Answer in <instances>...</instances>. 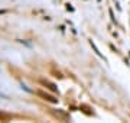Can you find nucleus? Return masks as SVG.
<instances>
[{"mask_svg": "<svg viewBox=\"0 0 130 123\" xmlns=\"http://www.w3.org/2000/svg\"><path fill=\"white\" fill-rule=\"evenodd\" d=\"M39 83H41L42 85H46L49 90H52V91H55V93H58V87H56L55 84H52V83H49V81H46V80H41Z\"/></svg>", "mask_w": 130, "mask_h": 123, "instance_id": "3", "label": "nucleus"}, {"mask_svg": "<svg viewBox=\"0 0 130 123\" xmlns=\"http://www.w3.org/2000/svg\"><path fill=\"white\" fill-rule=\"evenodd\" d=\"M3 13H6V10H0V14H3Z\"/></svg>", "mask_w": 130, "mask_h": 123, "instance_id": "5", "label": "nucleus"}, {"mask_svg": "<svg viewBox=\"0 0 130 123\" xmlns=\"http://www.w3.org/2000/svg\"><path fill=\"white\" fill-rule=\"evenodd\" d=\"M54 116H55L58 120H68V119H70V116L65 113V112H62V110H58V112L55 110V112H54Z\"/></svg>", "mask_w": 130, "mask_h": 123, "instance_id": "2", "label": "nucleus"}, {"mask_svg": "<svg viewBox=\"0 0 130 123\" xmlns=\"http://www.w3.org/2000/svg\"><path fill=\"white\" fill-rule=\"evenodd\" d=\"M90 43H91V47H93V49H94V51H95V54H97L98 57H100V58H103V59H106V58H104V57H103V55H101V52L98 51V48L95 47V43H94L93 41H90Z\"/></svg>", "mask_w": 130, "mask_h": 123, "instance_id": "4", "label": "nucleus"}, {"mask_svg": "<svg viewBox=\"0 0 130 123\" xmlns=\"http://www.w3.org/2000/svg\"><path fill=\"white\" fill-rule=\"evenodd\" d=\"M36 94L39 96V97H42L43 100H46V101H49V103H52V104H56L58 103V99H55L54 96H51V94H46V93H43V91H36Z\"/></svg>", "mask_w": 130, "mask_h": 123, "instance_id": "1", "label": "nucleus"}]
</instances>
